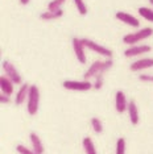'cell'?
Here are the masks:
<instances>
[{
	"mask_svg": "<svg viewBox=\"0 0 153 154\" xmlns=\"http://www.w3.org/2000/svg\"><path fill=\"white\" fill-rule=\"evenodd\" d=\"M27 109L28 113L30 116H34V115L38 112V106H40V90L36 85H32L29 87V94H28V99H27Z\"/></svg>",
	"mask_w": 153,
	"mask_h": 154,
	"instance_id": "cell-1",
	"label": "cell"
},
{
	"mask_svg": "<svg viewBox=\"0 0 153 154\" xmlns=\"http://www.w3.org/2000/svg\"><path fill=\"white\" fill-rule=\"evenodd\" d=\"M153 34V29L152 28H142V29L137 30L135 33H130V34H126L123 37V42L127 44V45H137L139 42L141 41L147 40Z\"/></svg>",
	"mask_w": 153,
	"mask_h": 154,
	"instance_id": "cell-2",
	"label": "cell"
},
{
	"mask_svg": "<svg viewBox=\"0 0 153 154\" xmlns=\"http://www.w3.org/2000/svg\"><path fill=\"white\" fill-rule=\"evenodd\" d=\"M82 42L87 49L95 51V53H98L99 55H102V57H106V58L112 57V50H110V49L102 46V45H99L98 42H95V41L90 40V38H82Z\"/></svg>",
	"mask_w": 153,
	"mask_h": 154,
	"instance_id": "cell-3",
	"label": "cell"
},
{
	"mask_svg": "<svg viewBox=\"0 0 153 154\" xmlns=\"http://www.w3.org/2000/svg\"><path fill=\"white\" fill-rule=\"evenodd\" d=\"M64 88L69 91H89L91 90L94 85L90 83V80H65L62 83Z\"/></svg>",
	"mask_w": 153,
	"mask_h": 154,
	"instance_id": "cell-4",
	"label": "cell"
},
{
	"mask_svg": "<svg viewBox=\"0 0 153 154\" xmlns=\"http://www.w3.org/2000/svg\"><path fill=\"white\" fill-rule=\"evenodd\" d=\"M3 71H4V74L8 76V78L15 83V85H21L23 83L21 75L19 74V71L16 70V67L13 66V63H11L9 61L3 62Z\"/></svg>",
	"mask_w": 153,
	"mask_h": 154,
	"instance_id": "cell-5",
	"label": "cell"
},
{
	"mask_svg": "<svg viewBox=\"0 0 153 154\" xmlns=\"http://www.w3.org/2000/svg\"><path fill=\"white\" fill-rule=\"evenodd\" d=\"M71 44H73V49H74V53H75V57L78 59L79 63H86L87 61V57H86V53H85V45L82 42V38H76L74 37L71 40Z\"/></svg>",
	"mask_w": 153,
	"mask_h": 154,
	"instance_id": "cell-6",
	"label": "cell"
},
{
	"mask_svg": "<svg viewBox=\"0 0 153 154\" xmlns=\"http://www.w3.org/2000/svg\"><path fill=\"white\" fill-rule=\"evenodd\" d=\"M152 50V48L149 45H131L128 49L124 50V57L132 58V57H137V55L149 53Z\"/></svg>",
	"mask_w": 153,
	"mask_h": 154,
	"instance_id": "cell-7",
	"label": "cell"
},
{
	"mask_svg": "<svg viewBox=\"0 0 153 154\" xmlns=\"http://www.w3.org/2000/svg\"><path fill=\"white\" fill-rule=\"evenodd\" d=\"M115 17H116L119 21H121L126 25H130L132 28H139L140 26V21L137 20V17H135L131 13H127V12H116L115 13Z\"/></svg>",
	"mask_w": 153,
	"mask_h": 154,
	"instance_id": "cell-8",
	"label": "cell"
},
{
	"mask_svg": "<svg viewBox=\"0 0 153 154\" xmlns=\"http://www.w3.org/2000/svg\"><path fill=\"white\" fill-rule=\"evenodd\" d=\"M115 109L119 113H124L128 109V101L123 91H117L115 95Z\"/></svg>",
	"mask_w": 153,
	"mask_h": 154,
	"instance_id": "cell-9",
	"label": "cell"
},
{
	"mask_svg": "<svg viewBox=\"0 0 153 154\" xmlns=\"http://www.w3.org/2000/svg\"><path fill=\"white\" fill-rule=\"evenodd\" d=\"M153 67V58H141L139 61H135L133 63H131L130 69L131 71H141V70H147Z\"/></svg>",
	"mask_w": 153,
	"mask_h": 154,
	"instance_id": "cell-10",
	"label": "cell"
},
{
	"mask_svg": "<svg viewBox=\"0 0 153 154\" xmlns=\"http://www.w3.org/2000/svg\"><path fill=\"white\" fill-rule=\"evenodd\" d=\"M102 66H103V62L102 61H95L87 69V71L85 72V75H83V79H85V80H90L91 78H95V76L100 72V70H102Z\"/></svg>",
	"mask_w": 153,
	"mask_h": 154,
	"instance_id": "cell-11",
	"label": "cell"
},
{
	"mask_svg": "<svg viewBox=\"0 0 153 154\" xmlns=\"http://www.w3.org/2000/svg\"><path fill=\"white\" fill-rule=\"evenodd\" d=\"M13 85H15V83H13L7 75L0 76V88H2V94H5V95L11 96L13 94Z\"/></svg>",
	"mask_w": 153,
	"mask_h": 154,
	"instance_id": "cell-12",
	"label": "cell"
},
{
	"mask_svg": "<svg viewBox=\"0 0 153 154\" xmlns=\"http://www.w3.org/2000/svg\"><path fill=\"white\" fill-rule=\"evenodd\" d=\"M29 85H27V83H24V85L20 86V90L17 91L16 96H15V103L16 106H21L24 104V101L28 99V94H29Z\"/></svg>",
	"mask_w": 153,
	"mask_h": 154,
	"instance_id": "cell-13",
	"label": "cell"
},
{
	"mask_svg": "<svg viewBox=\"0 0 153 154\" xmlns=\"http://www.w3.org/2000/svg\"><path fill=\"white\" fill-rule=\"evenodd\" d=\"M128 116H130V121L132 122L133 125H137L139 121H140V116H139V109H137V106L133 100H130L128 103Z\"/></svg>",
	"mask_w": 153,
	"mask_h": 154,
	"instance_id": "cell-14",
	"label": "cell"
},
{
	"mask_svg": "<svg viewBox=\"0 0 153 154\" xmlns=\"http://www.w3.org/2000/svg\"><path fill=\"white\" fill-rule=\"evenodd\" d=\"M29 138H30V142H32L33 152L36 154H44V145H42V141L40 140V137H38L34 132H32L29 134Z\"/></svg>",
	"mask_w": 153,
	"mask_h": 154,
	"instance_id": "cell-15",
	"label": "cell"
},
{
	"mask_svg": "<svg viewBox=\"0 0 153 154\" xmlns=\"http://www.w3.org/2000/svg\"><path fill=\"white\" fill-rule=\"evenodd\" d=\"M64 16V11L62 9H57V11H45L40 15V19L44 20V21H52V20H57V19H61Z\"/></svg>",
	"mask_w": 153,
	"mask_h": 154,
	"instance_id": "cell-16",
	"label": "cell"
},
{
	"mask_svg": "<svg viewBox=\"0 0 153 154\" xmlns=\"http://www.w3.org/2000/svg\"><path fill=\"white\" fill-rule=\"evenodd\" d=\"M82 145H83V149H85L86 154H98V153H96V149H95V145H94L92 140L90 137H85V138H83Z\"/></svg>",
	"mask_w": 153,
	"mask_h": 154,
	"instance_id": "cell-17",
	"label": "cell"
},
{
	"mask_svg": "<svg viewBox=\"0 0 153 154\" xmlns=\"http://www.w3.org/2000/svg\"><path fill=\"white\" fill-rule=\"evenodd\" d=\"M137 12H139V15H140L142 19H145L147 21L153 23V8H148V7H140Z\"/></svg>",
	"mask_w": 153,
	"mask_h": 154,
	"instance_id": "cell-18",
	"label": "cell"
},
{
	"mask_svg": "<svg viewBox=\"0 0 153 154\" xmlns=\"http://www.w3.org/2000/svg\"><path fill=\"white\" fill-rule=\"evenodd\" d=\"M74 4L76 7V11L79 12V15H82V16L87 15V5L85 4L83 0H74Z\"/></svg>",
	"mask_w": 153,
	"mask_h": 154,
	"instance_id": "cell-19",
	"label": "cell"
},
{
	"mask_svg": "<svg viewBox=\"0 0 153 154\" xmlns=\"http://www.w3.org/2000/svg\"><path fill=\"white\" fill-rule=\"evenodd\" d=\"M66 3V0H52V2L48 4V9L49 11H57V9H61V7Z\"/></svg>",
	"mask_w": 153,
	"mask_h": 154,
	"instance_id": "cell-20",
	"label": "cell"
},
{
	"mask_svg": "<svg viewBox=\"0 0 153 154\" xmlns=\"http://www.w3.org/2000/svg\"><path fill=\"white\" fill-rule=\"evenodd\" d=\"M91 127H92V129H94V132L95 133H102L103 132V124H102V121H100L98 117H92L91 119Z\"/></svg>",
	"mask_w": 153,
	"mask_h": 154,
	"instance_id": "cell-21",
	"label": "cell"
},
{
	"mask_svg": "<svg viewBox=\"0 0 153 154\" xmlns=\"http://www.w3.org/2000/svg\"><path fill=\"white\" fill-rule=\"evenodd\" d=\"M115 154H126V140L120 137L116 141V152Z\"/></svg>",
	"mask_w": 153,
	"mask_h": 154,
	"instance_id": "cell-22",
	"label": "cell"
},
{
	"mask_svg": "<svg viewBox=\"0 0 153 154\" xmlns=\"http://www.w3.org/2000/svg\"><path fill=\"white\" fill-rule=\"evenodd\" d=\"M16 152L19 154H36L33 152V149L25 148V146H23V145H17L16 146Z\"/></svg>",
	"mask_w": 153,
	"mask_h": 154,
	"instance_id": "cell-23",
	"label": "cell"
},
{
	"mask_svg": "<svg viewBox=\"0 0 153 154\" xmlns=\"http://www.w3.org/2000/svg\"><path fill=\"white\" fill-rule=\"evenodd\" d=\"M139 79H140L141 82H152L153 83V75H151V74H141L139 76Z\"/></svg>",
	"mask_w": 153,
	"mask_h": 154,
	"instance_id": "cell-24",
	"label": "cell"
},
{
	"mask_svg": "<svg viewBox=\"0 0 153 154\" xmlns=\"http://www.w3.org/2000/svg\"><path fill=\"white\" fill-rule=\"evenodd\" d=\"M0 103L2 104H9L11 103V96L5 95V94H2V95H0Z\"/></svg>",
	"mask_w": 153,
	"mask_h": 154,
	"instance_id": "cell-25",
	"label": "cell"
},
{
	"mask_svg": "<svg viewBox=\"0 0 153 154\" xmlns=\"http://www.w3.org/2000/svg\"><path fill=\"white\" fill-rule=\"evenodd\" d=\"M28 3H29V0H20V4H23V5H27Z\"/></svg>",
	"mask_w": 153,
	"mask_h": 154,
	"instance_id": "cell-26",
	"label": "cell"
},
{
	"mask_svg": "<svg viewBox=\"0 0 153 154\" xmlns=\"http://www.w3.org/2000/svg\"><path fill=\"white\" fill-rule=\"evenodd\" d=\"M149 4H151V7L153 8V0H149Z\"/></svg>",
	"mask_w": 153,
	"mask_h": 154,
	"instance_id": "cell-27",
	"label": "cell"
}]
</instances>
